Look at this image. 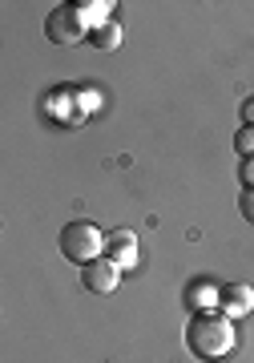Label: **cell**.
Masks as SVG:
<instances>
[{"label": "cell", "mask_w": 254, "mask_h": 363, "mask_svg": "<svg viewBox=\"0 0 254 363\" xmlns=\"http://www.w3.org/2000/svg\"><path fill=\"white\" fill-rule=\"evenodd\" d=\"M81 283H85V291H93V295H114L117 283H121V267L109 259H93L89 267H81Z\"/></svg>", "instance_id": "cell-4"}, {"label": "cell", "mask_w": 254, "mask_h": 363, "mask_svg": "<svg viewBox=\"0 0 254 363\" xmlns=\"http://www.w3.org/2000/svg\"><path fill=\"white\" fill-rule=\"evenodd\" d=\"M45 33H49L53 45H81V40H85V21L77 16V4L53 9L49 21H45Z\"/></svg>", "instance_id": "cell-3"}, {"label": "cell", "mask_w": 254, "mask_h": 363, "mask_svg": "<svg viewBox=\"0 0 254 363\" xmlns=\"http://www.w3.org/2000/svg\"><path fill=\"white\" fill-rule=\"evenodd\" d=\"M250 307H254V291L246 283L218 286V311L226 315V319H234V315H250Z\"/></svg>", "instance_id": "cell-5"}, {"label": "cell", "mask_w": 254, "mask_h": 363, "mask_svg": "<svg viewBox=\"0 0 254 363\" xmlns=\"http://www.w3.org/2000/svg\"><path fill=\"white\" fill-rule=\"evenodd\" d=\"M105 255H109V262H117V267H133V259H138V238L129 230H114L105 238Z\"/></svg>", "instance_id": "cell-6"}, {"label": "cell", "mask_w": 254, "mask_h": 363, "mask_svg": "<svg viewBox=\"0 0 254 363\" xmlns=\"http://www.w3.org/2000/svg\"><path fill=\"white\" fill-rule=\"evenodd\" d=\"M121 37H126V33H121V25H114V21H105L101 28H93V33H89V40L97 45V49H117Z\"/></svg>", "instance_id": "cell-7"}, {"label": "cell", "mask_w": 254, "mask_h": 363, "mask_svg": "<svg viewBox=\"0 0 254 363\" xmlns=\"http://www.w3.org/2000/svg\"><path fill=\"white\" fill-rule=\"evenodd\" d=\"M234 145H238L242 157H254V125H242L238 138H234Z\"/></svg>", "instance_id": "cell-8"}, {"label": "cell", "mask_w": 254, "mask_h": 363, "mask_svg": "<svg viewBox=\"0 0 254 363\" xmlns=\"http://www.w3.org/2000/svg\"><path fill=\"white\" fill-rule=\"evenodd\" d=\"M242 121H246V125H254V97H250V101H242Z\"/></svg>", "instance_id": "cell-11"}, {"label": "cell", "mask_w": 254, "mask_h": 363, "mask_svg": "<svg viewBox=\"0 0 254 363\" xmlns=\"http://www.w3.org/2000/svg\"><path fill=\"white\" fill-rule=\"evenodd\" d=\"M242 186H254V157H242Z\"/></svg>", "instance_id": "cell-10"}, {"label": "cell", "mask_w": 254, "mask_h": 363, "mask_svg": "<svg viewBox=\"0 0 254 363\" xmlns=\"http://www.w3.org/2000/svg\"><path fill=\"white\" fill-rule=\"evenodd\" d=\"M105 250V234L93 222H69L61 230V255L77 267H89L93 259H101Z\"/></svg>", "instance_id": "cell-2"}, {"label": "cell", "mask_w": 254, "mask_h": 363, "mask_svg": "<svg viewBox=\"0 0 254 363\" xmlns=\"http://www.w3.org/2000/svg\"><path fill=\"white\" fill-rule=\"evenodd\" d=\"M238 210H242V218L254 226V186H242V198H238Z\"/></svg>", "instance_id": "cell-9"}, {"label": "cell", "mask_w": 254, "mask_h": 363, "mask_svg": "<svg viewBox=\"0 0 254 363\" xmlns=\"http://www.w3.org/2000/svg\"><path fill=\"white\" fill-rule=\"evenodd\" d=\"M186 347L194 351V359L218 363L234 351V323L222 311H198L186 327Z\"/></svg>", "instance_id": "cell-1"}]
</instances>
